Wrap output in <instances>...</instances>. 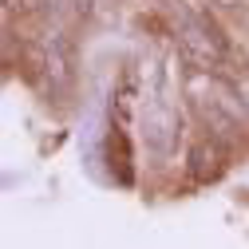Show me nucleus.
I'll return each instance as SVG.
<instances>
[{"label":"nucleus","mask_w":249,"mask_h":249,"mask_svg":"<svg viewBox=\"0 0 249 249\" xmlns=\"http://www.w3.org/2000/svg\"><path fill=\"white\" fill-rule=\"evenodd\" d=\"M139 127H142V142L154 154H162V159H170V154L178 150V142H182V119H178L174 103L166 99L162 71L154 75V83H150V95H146V103L139 111Z\"/></svg>","instance_id":"obj_1"},{"label":"nucleus","mask_w":249,"mask_h":249,"mask_svg":"<svg viewBox=\"0 0 249 249\" xmlns=\"http://www.w3.org/2000/svg\"><path fill=\"white\" fill-rule=\"evenodd\" d=\"M44 48H48V83L44 91H68L71 79H75V44L68 32H59V28H52V32H44Z\"/></svg>","instance_id":"obj_2"},{"label":"nucleus","mask_w":249,"mask_h":249,"mask_svg":"<svg viewBox=\"0 0 249 249\" xmlns=\"http://www.w3.org/2000/svg\"><path fill=\"white\" fill-rule=\"evenodd\" d=\"M194 107H198V119L206 127V139H213L217 146H226V150H233L241 142V123H237L233 107L217 103V99H194Z\"/></svg>","instance_id":"obj_3"},{"label":"nucleus","mask_w":249,"mask_h":249,"mask_svg":"<svg viewBox=\"0 0 249 249\" xmlns=\"http://www.w3.org/2000/svg\"><path fill=\"white\" fill-rule=\"evenodd\" d=\"M226 159H230V150L226 146H217L213 139H202L190 146V178L202 186V182H217L226 174Z\"/></svg>","instance_id":"obj_4"},{"label":"nucleus","mask_w":249,"mask_h":249,"mask_svg":"<svg viewBox=\"0 0 249 249\" xmlns=\"http://www.w3.org/2000/svg\"><path fill=\"white\" fill-rule=\"evenodd\" d=\"M107 166H111L119 186L135 182V150H131V139H127V131H123L119 123L107 127Z\"/></svg>","instance_id":"obj_5"},{"label":"nucleus","mask_w":249,"mask_h":249,"mask_svg":"<svg viewBox=\"0 0 249 249\" xmlns=\"http://www.w3.org/2000/svg\"><path fill=\"white\" fill-rule=\"evenodd\" d=\"M91 12H95V0H68V16H75V20H87Z\"/></svg>","instance_id":"obj_6"}]
</instances>
